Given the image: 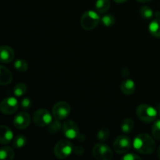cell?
Here are the masks:
<instances>
[{"label":"cell","mask_w":160,"mask_h":160,"mask_svg":"<svg viewBox=\"0 0 160 160\" xmlns=\"http://www.w3.org/2000/svg\"><path fill=\"white\" fill-rule=\"evenodd\" d=\"M134 148L138 152L145 155L152 154L156 149V142L154 139L148 134H140L134 138Z\"/></svg>","instance_id":"1"},{"label":"cell","mask_w":160,"mask_h":160,"mask_svg":"<svg viewBox=\"0 0 160 160\" xmlns=\"http://www.w3.org/2000/svg\"><path fill=\"white\" fill-rule=\"evenodd\" d=\"M101 21V18L95 11L88 10L84 12L81 18V25L86 31L95 29Z\"/></svg>","instance_id":"2"},{"label":"cell","mask_w":160,"mask_h":160,"mask_svg":"<svg viewBox=\"0 0 160 160\" xmlns=\"http://www.w3.org/2000/svg\"><path fill=\"white\" fill-rule=\"evenodd\" d=\"M157 110L155 108L147 104L140 105L136 110V114H137L138 117L142 121L147 123L154 121L157 117Z\"/></svg>","instance_id":"3"},{"label":"cell","mask_w":160,"mask_h":160,"mask_svg":"<svg viewBox=\"0 0 160 160\" xmlns=\"http://www.w3.org/2000/svg\"><path fill=\"white\" fill-rule=\"evenodd\" d=\"M73 147L71 142L67 140H60L56 143L54 148V155L59 159H63L71 155Z\"/></svg>","instance_id":"4"},{"label":"cell","mask_w":160,"mask_h":160,"mask_svg":"<svg viewBox=\"0 0 160 160\" xmlns=\"http://www.w3.org/2000/svg\"><path fill=\"white\" fill-rule=\"evenodd\" d=\"M94 158L98 160H110L113 157L112 151L108 145L102 143L96 144L92 149Z\"/></svg>","instance_id":"5"},{"label":"cell","mask_w":160,"mask_h":160,"mask_svg":"<svg viewBox=\"0 0 160 160\" xmlns=\"http://www.w3.org/2000/svg\"><path fill=\"white\" fill-rule=\"evenodd\" d=\"M33 121L35 125L43 128V127L48 126L52 121V118L50 112L47 109H40L34 113Z\"/></svg>","instance_id":"6"},{"label":"cell","mask_w":160,"mask_h":160,"mask_svg":"<svg viewBox=\"0 0 160 160\" xmlns=\"http://www.w3.org/2000/svg\"><path fill=\"white\" fill-rule=\"evenodd\" d=\"M71 108L67 102H59L56 103L52 108V115L55 119L62 120L67 118L70 113Z\"/></svg>","instance_id":"7"},{"label":"cell","mask_w":160,"mask_h":160,"mask_svg":"<svg viewBox=\"0 0 160 160\" xmlns=\"http://www.w3.org/2000/svg\"><path fill=\"white\" fill-rule=\"evenodd\" d=\"M131 148V139L126 135H120L116 138L113 143V149L118 154L127 153Z\"/></svg>","instance_id":"8"},{"label":"cell","mask_w":160,"mask_h":160,"mask_svg":"<svg viewBox=\"0 0 160 160\" xmlns=\"http://www.w3.org/2000/svg\"><path fill=\"white\" fill-rule=\"evenodd\" d=\"M19 107L18 101L13 97H7L2 101L0 104V109L2 113L6 115H11L15 113Z\"/></svg>","instance_id":"9"},{"label":"cell","mask_w":160,"mask_h":160,"mask_svg":"<svg viewBox=\"0 0 160 160\" xmlns=\"http://www.w3.org/2000/svg\"><path fill=\"white\" fill-rule=\"evenodd\" d=\"M62 133L69 139H74L79 136V128L73 120H67L62 124Z\"/></svg>","instance_id":"10"},{"label":"cell","mask_w":160,"mask_h":160,"mask_svg":"<svg viewBox=\"0 0 160 160\" xmlns=\"http://www.w3.org/2000/svg\"><path fill=\"white\" fill-rule=\"evenodd\" d=\"M31 123V117L26 112H21L17 114L13 119V125L19 130H24Z\"/></svg>","instance_id":"11"},{"label":"cell","mask_w":160,"mask_h":160,"mask_svg":"<svg viewBox=\"0 0 160 160\" xmlns=\"http://www.w3.org/2000/svg\"><path fill=\"white\" fill-rule=\"evenodd\" d=\"M14 59V51L11 47L2 45L0 48V59L2 63H9Z\"/></svg>","instance_id":"12"},{"label":"cell","mask_w":160,"mask_h":160,"mask_svg":"<svg viewBox=\"0 0 160 160\" xmlns=\"http://www.w3.org/2000/svg\"><path fill=\"white\" fill-rule=\"evenodd\" d=\"M13 138V133L7 126L2 125L0 127V143L6 145L10 143Z\"/></svg>","instance_id":"13"},{"label":"cell","mask_w":160,"mask_h":160,"mask_svg":"<svg viewBox=\"0 0 160 160\" xmlns=\"http://www.w3.org/2000/svg\"><path fill=\"white\" fill-rule=\"evenodd\" d=\"M12 75L11 72L4 66L0 67V84L1 85H7L11 83Z\"/></svg>","instance_id":"14"},{"label":"cell","mask_w":160,"mask_h":160,"mask_svg":"<svg viewBox=\"0 0 160 160\" xmlns=\"http://www.w3.org/2000/svg\"><path fill=\"white\" fill-rule=\"evenodd\" d=\"M120 89L125 95H132L135 91V84L131 79H127L122 82L121 85H120Z\"/></svg>","instance_id":"15"},{"label":"cell","mask_w":160,"mask_h":160,"mask_svg":"<svg viewBox=\"0 0 160 160\" xmlns=\"http://www.w3.org/2000/svg\"><path fill=\"white\" fill-rule=\"evenodd\" d=\"M150 34L156 38H160V18H156L148 26Z\"/></svg>","instance_id":"16"},{"label":"cell","mask_w":160,"mask_h":160,"mask_svg":"<svg viewBox=\"0 0 160 160\" xmlns=\"http://www.w3.org/2000/svg\"><path fill=\"white\" fill-rule=\"evenodd\" d=\"M15 152L14 150L10 147H2L0 150V158L3 160H12L14 159Z\"/></svg>","instance_id":"17"},{"label":"cell","mask_w":160,"mask_h":160,"mask_svg":"<svg viewBox=\"0 0 160 160\" xmlns=\"http://www.w3.org/2000/svg\"><path fill=\"white\" fill-rule=\"evenodd\" d=\"M110 7V1L109 0H97L95 3V9L100 13H104L109 10Z\"/></svg>","instance_id":"18"},{"label":"cell","mask_w":160,"mask_h":160,"mask_svg":"<svg viewBox=\"0 0 160 160\" xmlns=\"http://www.w3.org/2000/svg\"><path fill=\"white\" fill-rule=\"evenodd\" d=\"M134 128V121L131 118H126L121 123V130L125 134H129Z\"/></svg>","instance_id":"19"},{"label":"cell","mask_w":160,"mask_h":160,"mask_svg":"<svg viewBox=\"0 0 160 160\" xmlns=\"http://www.w3.org/2000/svg\"><path fill=\"white\" fill-rule=\"evenodd\" d=\"M27 144V138L23 134H19L12 141V145L15 148H22Z\"/></svg>","instance_id":"20"},{"label":"cell","mask_w":160,"mask_h":160,"mask_svg":"<svg viewBox=\"0 0 160 160\" xmlns=\"http://www.w3.org/2000/svg\"><path fill=\"white\" fill-rule=\"evenodd\" d=\"M28 91V87L24 83H18L13 88V93L17 97H21L25 95Z\"/></svg>","instance_id":"21"},{"label":"cell","mask_w":160,"mask_h":160,"mask_svg":"<svg viewBox=\"0 0 160 160\" xmlns=\"http://www.w3.org/2000/svg\"><path fill=\"white\" fill-rule=\"evenodd\" d=\"M14 67L16 70L19 72H25L28 70V64L24 59H17L15 62H14Z\"/></svg>","instance_id":"22"},{"label":"cell","mask_w":160,"mask_h":160,"mask_svg":"<svg viewBox=\"0 0 160 160\" xmlns=\"http://www.w3.org/2000/svg\"><path fill=\"white\" fill-rule=\"evenodd\" d=\"M61 130V123H59V120H55L54 121H52L51 123L48 125V131L51 134H56L58 133Z\"/></svg>","instance_id":"23"},{"label":"cell","mask_w":160,"mask_h":160,"mask_svg":"<svg viewBox=\"0 0 160 160\" xmlns=\"http://www.w3.org/2000/svg\"><path fill=\"white\" fill-rule=\"evenodd\" d=\"M109 137V131L107 128H102L98 131L97 134V138L100 142H105L107 140Z\"/></svg>","instance_id":"24"},{"label":"cell","mask_w":160,"mask_h":160,"mask_svg":"<svg viewBox=\"0 0 160 160\" xmlns=\"http://www.w3.org/2000/svg\"><path fill=\"white\" fill-rule=\"evenodd\" d=\"M115 18L112 15L110 14H107V15L103 16L101 18V22L104 26L106 27H110L115 23Z\"/></svg>","instance_id":"25"},{"label":"cell","mask_w":160,"mask_h":160,"mask_svg":"<svg viewBox=\"0 0 160 160\" xmlns=\"http://www.w3.org/2000/svg\"><path fill=\"white\" fill-rule=\"evenodd\" d=\"M141 16L145 19H150L153 17V11L148 6H142L140 10Z\"/></svg>","instance_id":"26"},{"label":"cell","mask_w":160,"mask_h":160,"mask_svg":"<svg viewBox=\"0 0 160 160\" xmlns=\"http://www.w3.org/2000/svg\"><path fill=\"white\" fill-rule=\"evenodd\" d=\"M152 135L156 140L160 141V120H157L156 123H154L152 129Z\"/></svg>","instance_id":"27"},{"label":"cell","mask_w":160,"mask_h":160,"mask_svg":"<svg viewBox=\"0 0 160 160\" xmlns=\"http://www.w3.org/2000/svg\"><path fill=\"white\" fill-rule=\"evenodd\" d=\"M20 105H21V108L23 110H28L32 106V101H31V99L30 98L26 97V98H23L22 99Z\"/></svg>","instance_id":"28"},{"label":"cell","mask_w":160,"mask_h":160,"mask_svg":"<svg viewBox=\"0 0 160 160\" xmlns=\"http://www.w3.org/2000/svg\"><path fill=\"white\" fill-rule=\"evenodd\" d=\"M124 160H135V159H142V158L134 153H128L123 157Z\"/></svg>","instance_id":"29"},{"label":"cell","mask_w":160,"mask_h":160,"mask_svg":"<svg viewBox=\"0 0 160 160\" xmlns=\"http://www.w3.org/2000/svg\"><path fill=\"white\" fill-rule=\"evenodd\" d=\"M74 152L75 154L78 155V156H82L84 153V148L81 146H77L76 148H74Z\"/></svg>","instance_id":"30"},{"label":"cell","mask_w":160,"mask_h":160,"mask_svg":"<svg viewBox=\"0 0 160 160\" xmlns=\"http://www.w3.org/2000/svg\"><path fill=\"white\" fill-rule=\"evenodd\" d=\"M113 1L117 3H123V2H125L126 1H128V0H113Z\"/></svg>","instance_id":"31"},{"label":"cell","mask_w":160,"mask_h":160,"mask_svg":"<svg viewBox=\"0 0 160 160\" xmlns=\"http://www.w3.org/2000/svg\"><path fill=\"white\" fill-rule=\"evenodd\" d=\"M137 2H151L152 0H136Z\"/></svg>","instance_id":"32"},{"label":"cell","mask_w":160,"mask_h":160,"mask_svg":"<svg viewBox=\"0 0 160 160\" xmlns=\"http://www.w3.org/2000/svg\"><path fill=\"white\" fill-rule=\"evenodd\" d=\"M157 112H158V113H159V115L160 117V104L158 105V106H157Z\"/></svg>","instance_id":"33"},{"label":"cell","mask_w":160,"mask_h":160,"mask_svg":"<svg viewBox=\"0 0 160 160\" xmlns=\"http://www.w3.org/2000/svg\"><path fill=\"white\" fill-rule=\"evenodd\" d=\"M158 157H159L160 159V145H159V148H158Z\"/></svg>","instance_id":"34"}]
</instances>
